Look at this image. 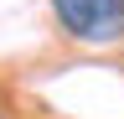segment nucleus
<instances>
[{"instance_id":"f257e3e1","label":"nucleus","mask_w":124,"mask_h":119,"mask_svg":"<svg viewBox=\"0 0 124 119\" xmlns=\"http://www.w3.org/2000/svg\"><path fill=\"white\" fill-rule=\"evenodd\" d=\"M52 16L62 21V31L93 47L124 36V0H52Z\"/></svg>"}]
</instances>
